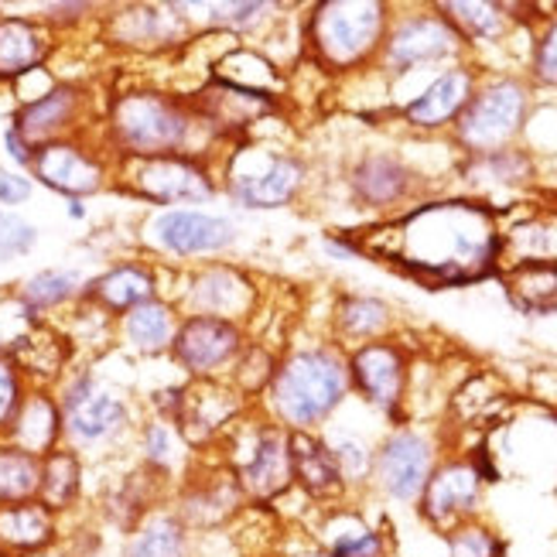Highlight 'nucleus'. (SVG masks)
<instances>
[{"label": "nucleus", "mask_w": 557, "mask_h": 557, "mask_svg": "<svg viewBox=\"0 0 557 557\" xmlns=\"http://www.w3.org/2000/svg\"><path fill=\"white\" fill-rule=\"evenodd\" d=\"M479 496H482V472L466 462H451L442 466L438 472H431L421 493V513L434 527H451L475 510Z\"/></svg>", "instance_id": "13"}, {"label": "nucleus", "mask_w": 557, "mask_h": 557, "mask_svg": "<svg viewBox=\"0 0 557 557\" xmlns=\"http://www.w3.org/2000/svg\"><path fill=\"white\" fill-rule=\"evenodd\" d=\"M38 239V230L14 212H0V263L24 257Z\"/></svg>", "instance_id": "42"}, {"label": "nucleus", "mask_w": 557, "mask_h": 557, "mask_svg": "<svg viewBox=\"0 0 557 557\" xmlns=\"http://www.w3.org/2000/svg\"><path fill=\"white\" fill-rule=\"evenodd\" d=\"M305 168L295 158L239 151L230 168V191L247 209H277L298 196Z\"/></svg>", "instance_id": "5"}, {"label": "nucleus", "mask_w": 557, "mask_h": 557, "mask_svg": "<svg viewBox=\"0 0 557 557\" xmlns=\"http://www.w3.org/2000/svg\"><path fill=\"white\" fill-rule=\"evenodd\" d=\"M349 370L325 349L295 352L274 373V410L287 431H305L308 424L329 418L346 397Z\"/></svg>", "instance_id": "2"}, {"label": "nucleus", "mask_w": 557, "mask_h": 557, "mask_svg": "<svg viewBox=\"0 0 557 557\" xmlns=\"http://www.w3.org/2000/svg\"><path fill=\"white\" fill-rule=\"evenodd\" d=\"M124 557H191V530L172 510L144 513L131 530Z\"/></svg>", "instance_id": "22"}, {"label": "nucleus", "mask_w": 557, "mask_h": 557, "mask_svg": "<svg viewBox=\"0 0 557 557\" xmlns=\"http://www.w3.org/2000/svg\"><path fill=\"white\" fill-rule=\"evenodd\" d=\"M215 79L253 89V92H271L274 89V69L268 59H260L253 52H230L220 65H215Z\"/></svg>", "instance_id": "34"}, {"label": "nucleus", "mask_w": 557, "mask_h": 557, "mask_svg": "<svg viewBox=\"0 0 557 557\" xmlns=\"http://www.w3.org/2000/svg\"><path fill=\"white\" fill-rule=\"evenodd\" d=\"M32 196V182L21 178V175H11V172H0V202L8 206H17Z\"/></svg>", "instance_id": "47"}, {"label": "nucleus", "mask_w": 557, "mask_h": 557, "mask_svg": "<svg viewBox=\"0 0 557 557\" xmlns=\"http://www.w3.org/2000/svg\"><path fill=\"white\" fill-rule=\"evenodd\" d=\"M59 537V517L45 503H8L0 506V554L32 557L52 547Z\"/></svg>", "instance_id": "16"}, {"label": "nucleus", "mask_w": 557, "mask_h": 557, "mask_svg": "<svg viewBox=\"0 0 557 557\" xmlns=\"http://www.w3.org/2000/svg\"><path fill=\"white\" fill-rule=\"evenodd\" d=\"M83 493V462L72 448H55L41 458L38 503H45L55 517L72 510Z\"/></svg>", "instance_id": "28"}, {"label": "nucleus", "mask_w": 557, "mask_h": 557, "mask_svg": "<svg viewBox=\"0 0 557 557\" xmlns=\"http://www.w3.org/2000/svg\"><path fill=\"white\" fill-rule=\"evenodd\" d=\"M352 380L362 394H367L370 404H376L380 410H397L400 394H404V359L397 349L373 343L362 346L352 356Z\"/></svg>", "instance_id": "20"}, {"label": "nucleus", "mask_w": 557, "mask_h": 557, "mask_svg": "<svg viewBox=\"0 0 557 557\" xmlns=\"http://www.w3.org/2000/svg\"><path fill=\"white\" fill-rule=\"evenodd\" d=\"M116 24L124 28V41L134 45H164V41H175L178 35V21L172 14H164L161 8H140V11H127L120 14Z\"/></svg>", "instance_id": "35"}, {"label": "nucleus", "mask_w": 557, "mask_h": 557, "mask_svg": "<svg viewBox=\"0 0 557 557\" xmlns=\"http://www.w3.org/2000/svg\"><path fill=\"white\" fill-rule=\"evenodd\" d=\"M431 472H434V455L428 438H421L418 431L391 434L373 458V475L380 482V490L397 503L421 499Z\"/></svg>", "instance_id": "9"}, {"label": "nucleus", "mask_w": 557, "mask_h": 557, "mask_svg": "<svg viewBox=\"0 0 557 557\" xmlns=\"http://www.w3.org/2000/svg\"><path fill=\"white\" fill-rule=\"evenodd\" d=\"M335 466H338V475H343V482L349 486V482H362L373 475V455L370 448L356 442V438H338L329 445Z\"/></svg>", "instance_id": "40"}, {"label": "nucleus", "mask_w": 557, "mask_h": 557, "mask_svg": "<svg viewBox=\"0 0 557 557\" xmlns=\"http://www.w3.org/2000/svg\"><path fill=\"white\" fill-rule=\"evenodd\" d=\"M196 120L178 103L161 92H127L113 103L110 131L113 140L131 158H168L182 154L191 137Z\"/></svg>", "instance_id": "3"}, {"label": "nucleus", "mask_w": 557, "mask_h": 557, "mask_svg": "<svg viewBox=\"0 0 557 557\" xmlns=\"http://www.w3.org/2000/svg\"><path fill=\"white\" fill-rule=\"evenodd\" d=\"M191 301H196L199 314H212V319L233 322V314H244L250 308L253 287L236 271L212 268V271L199 274V281L191 284Z\"/></svg>", "instance_id": "26"}, {"label": "nucleus", "mask_w": 557, "mask_h": 557, "mask_svg": "<svg viewBox=\"0 0 557 557\" xmlns=\"http://www.w3.org/2000/svg\"><path fill=\"white\" fill-rule=\"evenodd\" d=\"M32 168L38 182L62 191V196H92V191L103 188V164L69 140H52L35 148Z\"/></svg>", "instance_id": "14"}, {"label": "nucleus", "mask_w": 557, "mask_h": 557, "mask_svg": "<svg viewBox=\"0 0 557 557\" xmlns=\"http://www.w3.org/2000/svg\"><path fill=\"white\" fill-rule=\"evenodd\" d=\"M76 274L69 271H45L38 277H32L24 284V295H21V305L28 311H41V308H55L62 305L65 298H72V290H76Z\"/></svg>", "instance_id": "37"}, {"label": "nucleus", "mask_w": 557, "mask_h": 557, "mask_svg": "<svg viewBox=\"0 0 557 557\" xmlns=\"http://www.w3.org/2000/svg\"><path fill=\"white\" fill-rule=\"evenodd\" d=\"M404 260L438 281H472L490 268L496 230L486 209L466 202L428 206L400 230Z\"/></svg>", "instance_id": "1"}, {"label": "nucleus", "mask_w": 557, "mask_h": 557, "mask_svg": "<svg viewBox=\"0 0 557 557\" xmlns=\"http://www.w3.org/2000/svg\"><path fill=\"white\" fill-rule=\"evenodd\" d=\"M239 407V397L233 391H226V386H202V391H188L182 400H178V431H185L191 442L202 438V434H212L220 431L223 424H230V418L236 414Z\"/></svg>", "instance_id": "25"}, {"label": "nucleus", "mask_w": 557, "mask_h": 557, "mask_svg": "<svg viewBox=\"0 0 557 557\" xmlns=\"http://www.w3.org/2000/svg\"><path fill=\"white\" fill-rule=\"evenodd\" d=\"M239 346H244V338H239L236 322L212 319V314H191V319H185L172 343L175 359L196 376H209L223 370L226 362L239 359Z\"/></svg>", "instance_id": "10"}, {"label": "nucleus", "mask_w": 557, "mask_h": 557, "mask_svg": "<svg viewBox=\"0 0 557 557\" xmlns=\"http://www.w3.org/2000/svg\"><path fill=\"white\" fill-rule=\"evenodd\" d=\"M338 325H343L346 335H356V338L376 335L386 325V305L373 298H349L338 308Z\"/></svg>", "instance_id": "38"}, {"label": "nucleus", "mask_w": 557, "mask_h": 557, "mask_svg": "<svg viewBox=\"0 0 557 557\" xmlns=\"http://www.w3.org/2000/svg\"><path fill=\"white\" fill-rule=\"evenodd\" d=\"M127 424V407L120 397L96 391L92 380H79L69 386L62 400V434H69L72 445L89 448L100 445Z\"/></svg>", "instance_id": "11"}, {"label": "nucleus", "mask_w": 557, "mask_h": 557, "mask_svg": "<svg viewBox=\"0 0 557 557\" xmlns=\"http://www.w3.org/2000/svg\"><path fill=\"white\" fill-rule=\"evenodd\" d=\"M21 400L24 397H21V383H17L14 362L0 356V431H8V424L14 421Z\"/></svg>", "instance_id": "45"}, {"label": "nucleus", "mask_w": 557, "mask_h": 557, "mask_svg": "<svg viewBox=\"0 0 557 557\" xmlns=\"http://www.w3.org/2000/svg\"><path fill=\"white\" fill-rule=\"evenodd\" d=\"M290 557H332V554H325V550H308V554H290Z\"/></svg>", "instance_id": "49"}, {"label": "nucleus", "mask_w": 557, "mask_h": 557, "mask_svg": "<svg viewBox=\"0 0 557 557\" xmlns=\"http://www.w3.org/2000/svg\"><path fill=\"white\" fill-rule=\"evenodd\" d=\"M451 24H458L472 38H496L503 28V14L493 4H445Z\"/></svg>", "instance_id": "39"}, {"label": "nucleus", "mask_w": 557, "mask_h": 557, "mask_svg": "<svg viewBox=\"0 0 557 557\" xmlns=\"http://www.w3.org/2000/svg\"><path fill=\"white\" fill-rule=\"evenodd\" d=\"M448 550L451 557H499V541L490 534L486 527H455L448 534Z\"/></svg>", "instance_id": "43"}, {"label": "nucleus", "mask_w": 557, "mask_h": 557, "mask_svg": "<svg viewBox=\"0 0 557 557\" xmlns=\"http://www.w3.org/2000/svg\"><path fill=\"white\" fill-rule=\"evenodd\" d=\"M4 140H8V151H11V158H14L17 164H32V161H35V154H32L35 148H32V144L24 140L14 127L8 131V137H4Z\"/></svg>", "instance_id": "48"}, {"label": "nucleus", "mask_w": 557, "mask_h": 557, "mask_svg": "<svg viewBox=\"0 0 557 557\" xmlns=\"http://www.w3.org/2000/svg\"><path fill=\"white\" fill-rule=\"evenodd\" d=\"M537 76L550 86H557V24H550V32L541 38L537 48Z\"/></svg>", "instance_id": "46"}, {"label": "nucleus", "mask_w": 557, "mask_h": 557, "mask_svg": "<svg viewBox=\"0 0 557 557\" xmlns=\"http://www.w3.org/2000/svg\"><path fill=\"white\" fill-rule=\"evenodd\" d=\"M202 120L212 131H223V134H236V131H247L253 127L263 113H271L274 107V96L271 92H253V89H239L230 83L212 79V86L196 100Z\"/></svg>", "instance_id": "17"}, {"label": "nucleus", "mask_w": 557, "mask_h": 557, "mask_svg": "<svg viewBox=\"0 0 557 557\" xmlns=\"http://www.w3.org/2000/svg\"><path fill=\"white\" fill-rule=\"evenodd\" d=\"M89 298L110 311H131V308L154 298V277L144 268L124 263V268H113L110 274L96 277L89 284Z\"/></svg>", "instance_id": "29"}, {"label": "nucleus", "mask_w": 557, "mask_h": 557, "mask_svg": "<svg viewBox=\"0 0 557 557\" xmlns=\"http://www.w3.org/2000/svg\"><path fill=\"white\" fill-rule=\"evenodd\" d=\"M410 185L407 168L397 158H386V154H373L367 158L352 175V188L362 202L370 206H391L397 202Z\"/></svg>", "instance_id": "30"}, {"label": "nucleus", "mask_w": 557, "mask_h": 557, "mask_svg": "<svg viewBox=\"0 0 557 557\" xmlns=\"http://www.w3.org/2000/svg\"><path fill=\"white\" fill-rule=\"evenodd\" d=\"M151 239L175 257L220 253L236 239V226L223 215H209L196 209H168L151 223Z\"/></svg>", "instance_id": "12"}, {"label": "nucleus", "mask_w": 557, "mask_h": 557, "mask_svg": "<svg viewBox=\"0 0 557 557\" xmlns=\"http://www.w3.org/2000/svg\"><path fill=\"white\" fill-rule=\"evenodd\" d=\"M527 110V92L520 83H493L479 96H472L469 107L462 110V120H458V137H462L472 151L493 154L499 144H506L523 120Z\"/></svg>", "instance_id": "6"}, {"label": "nucleus", "mask_w": 557, "mask_h": 557, "mask_svg": "<svg viewBox=\"0 0 557 557\" xmlns=\"http://www.w3.org/2000/svg\"><path fill=\"white\" fill-rule=\"evenodd\" d=\"M383 35V4L373 0H329L311 14V41L319 55L346 69L367 59Z\"/></svg>", "instance_id": "4"}, {"label": "nucleus", "mask_w": 557, "mask_h": 557, "mask_svg": "<svg viewBox=\"0 0 557 557\" xmlns=\"http://www.w3.org/2000/svg\"><path fill=\"white\" fill-rule=\"evenodd\" d=\"M0 346H4V343H0Z\"/></svg>", "instance_id": "50"}, {"label": "nucleus", "mask_w": 557, "mask_h": 557, "mask_svg": "<svg viewBox=\"0 0 557 557\" xmlns=\"http://www.w3.org/2000/svg\"><path fill=\"white\" fill-rule=\"evenodd\" d=\"M48 52V38L38 24L24 17H0V79L28 76L41 65Z\"/></svg>", "instance_id": "27"}, {"label": "nucleus", "mask_w": 557, "mask_h": 557, "mask_svg": "<svg viewBox=\"0 0 557 557\" xmlns=\"http://www.w3.org/2000/svg\"><path fill=\"white\" fill-rule=\"evenodd\" d=\"M244 455L233 462V472L244 486L247 499L271 503L295 486V472H290V448L284 428H257L247 442H236Z\"/></svg>", "instance_id": "7"}, {"label": "nucleus", "mask_w": 557, "mask_h": 557, "mask_svg": "<svg viewBox=\"0 0 557 557\" xmlns=\"http://www.w3.org/2000/svg\"><path fill=\"white\" fill-rule=\"evenodd\" d=\"M513 290L527 308H544L557 298V263L527 260L513 271Z\"/></svg>", "instance_id": "36"}, {"label": "nucleus", "mask_w": 557, "mask_h": 557, "mask_svg": "<svg viewBox=\"0 0 557 557\" xmlns=\"http://www.w3.org/2000/svg\"><path fill=\"white\" fill-rule=\"evenodd\" d=\"M8 445L28 451L35 458H45L48 451L59 448L62 438V407L55 400H48L45 394L24 397L14 421L8 424Z\"/></svg>", "instance_id": "21"}, {"label": "nucleus", "mask_w": 557, "mask_h": 557, "mask_svg": "<svg viewBox=\"0 0 557 557\" xmlns=\"http://www.w3.org/2000/svg\"><path fill=\"white\" fill-rule=\"evenodd\" d=\"M127 185L137 196L151 199L158 206H175V202H202L212 199V182L209 172L199 168L185 154H168V158H131L124 168Z\"/></svg>", "instance_id": "8"}, {"label": "nucleus", "mask_w": 557, "mask_h": 557, "mask_svg": "<svg viewBox=\"0 0 557 557\" xmlns=\"http://www.w3.org/2000/svg\"><path fill=\"white\" fill-rule=\"evenodd\" d=\"M144 458H148V466L154 472H172L178 466L175 431L161 421H151L148 428H144Z\"/></svg>", "instance_id": "41"}, {"label": "nucleus", "mask_w": 557, "mask_h": 557, "mask_svg": "<svg viewBox=\"0 0 557 557\" xmlns=\"http://www.w3.org/2000/svg\"><path fill=\"white\" fill-rule=\"evenodd\" d=\"M175 314L172 308H168L164 301H144L137 308L127 311L124 319V335L127 343L140 352H161L175 343Z\"/></svg>", "instance_id": "31"}, {"label": "nucleus", "mask_w": 557, "mask_h": 557, "mask_svg": "<svg viewBox=\"0 0 557 557\" xmlns=\"http://www.w3.org/2000/svg\"><path fill=\"white\" fill-rule=\"evenodd\" d=\"M469 100H472V76L466 69H451L407 107V120L414 127H442L445 120L462 113Z\"/></svg>", "instance_id": "24"}, {"label": "nucleus", "mask_w": 557, "mask_h": 557, "mask_svg": "<svg viewBox=\"0 0 557 557\" xmlns=\"http://www.w3.org/2000/svg\"><path fill=\"white\" fill-rule=\"evenodd\" d=\"M244 503H247V493H244V486H239L236 472L230 469L223 475L202 482V486H196L191 493H185V499L178 506V517L188 523V530L191 527H215V523L230 520Z\"/></svg>", "instance_id": "23"}, {"label": "nucleus", "mask_w": 557, "mask_h": 557, "mask_svg": "<svg viewBox=\"0 0 557 557\" xmlns=\"http://www.w3.org/2000/svg\"><path fill=\"white\" fill-rule=\"evenodd\" d=\"M458 45V32L442 17H414L404 21L394 32L391 45H386V59H391L394 69H414L424 62H438L445 55L455 52Z\"/></svg>", "instance_id": "18"}, {"label": "nucleus", "mask_w": 557, "mask_h": 557, "mask_svg": "<svg viewBox=\"0 0 557 557\" xmlns=\"http://www.w3.org/2000/svg\"><path fill=\"white\" fill-rule=\"evenodd\" d=\"M383 537L373 527L338 517L335 523L325 527V554L332 557H383Z\"/></svg>", "instance_id": "33"}, {"label": "nucleus", "mask_w": 557, "mask_h": 557, "mask_svg": "<svg viewBox=\"0 0 557 557\" xmlns=\"http://www.w3.org/2000/svg\"><path fill=\"white\" fill-rule=\"evenodd\" d=\"M206 21L212 24H230V28H247V24H257L271 8L268 4H202Z\"/></svg>", "instance_id": "44"}, {"label": "nucleus", "mask_w": 557, "mask_h": 557, "mask_svg": "<svg viewBox=\"0 0 557 557\" xmlns=\"http://www.w3.org/2000/svg\"><path fill=\"white\" fill-rule=\"evenodd\" d=\"M290 448V472H295V486L308 493L311 499L329 503L346 493V482L338 475V466L329 451V442L314 438L311 431H287Z\"/></svg>", "instance_id": "15"}, {"label": "nucleus", "mask_w": 557, "mask_h": 557, "mask_svg": "<svg viewBox=\"0 0 557 557\" xmlns=\"http://www.w3.org/2000/svg\"><path fill=\"white\" fill-rule=\"evenodd\" d=\"M41 458L14 445H0V506L38 499Z\"/></svg>", "instance_id": "32"}, {"label": "nucleus", "mask_w": 557, "mask_h": 557, "mask_svg": "<svg viewBox=\"0 0 557 557\" xmlns=\"http://www.w3.org/2000/svg\"><path fill=\"white\" fill-rule=\"evenodd\" d=\"M79 103H83V96L79 89H72V86H55V89H48L41 96H35L32 103H24V110L17 113L14 120V131L32 144H52L59 140V134H65L72 127V120H76L79 113Z\"/></svg>", "instance_id": "19"}]
</instances>
